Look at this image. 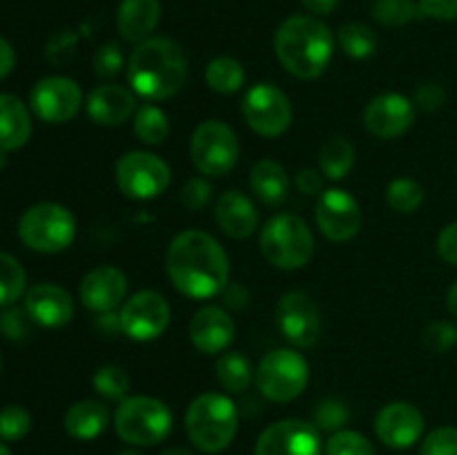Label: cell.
<instances>
[{
    "instance_id": "obj_1",
    "label": "cell",
    "mask_w": 457,
    "mask_h": 455,
    "mask_svg": "<svg viewBox=\"0 0 457 455\" xmlns=\"http://www.w3.org/2000/svg\"><path fill=\"white\" fill-rule=\"evenodd\" d=\"M165 268L174 290L190 299L217 297L230 284L226 248L204 230H183L170 241Z\"/></svg>"
},
{
    "instance_id": "obj_2",
    "label": "cell",
    "mask_w": 457,
    "mask_h": 455,
    "mask_svg": "<svg viewBox=\"0 0 457 455\" xmlns=\"http://www.w3.org/2000/svg\"><path fill=\"white\" fill-rule=\"evenodd\" d=\"M186 80L187 58L181 45L168 36H152L129 54L128 83L145 101L159 103L177 96Z\"/></svg>"
},
{
    "instance_id": "obj_3",
    "label": "cell",
    "mask_w": 457,
    "mask_h": 455,
    "mask_svg": "<svg viewBox=\"0 0 457 455\" xmlns=\"http://www.w3.org/2000/svg\"><path fill=\"white\" fill-rule=\"evenodd\" d=\"M335 36L317 16L297 13L277 27L275 54L284 70L299 80H315L328 70Z\"/></svg>"
},
{
    "instance_id": "obj_4",
    "label": "cell",
    "mask_w": 457,
    "mask_h": 455,
    "mask_svg": "<svg viewBox=\"0 0 457 455\" xmlns=\"http://www.w3.org/2000/svg\"><path fill=\"white\" fill-rule=\"evenodd\" d=\"M239 428L237 404L223 393H204L186 410V433L204 453H221L232 444Z\"/></svg>"
},
{
    "instance_id": "obj_5",
    "label": "cell",
    "mask_w": 457,
    "mask_h": 455,
    "mask_svg": "<svg viewBox=\"0 0 457 455\" xmlns=\"http://www.w3.org/2000/svg\"><path fill=\"white\" fill-rule=\"evenodd\" d=\"M259 250L270 266L279 270H299L315 254V235L297 214H275L259 232Z\"/></svg>"
},
{
    "instance_id": "obj_6",
    "label": "cell",
    "mask_w": 457,
    "mask_h": 455,
    "mask_svg": "<svg viewBox=\"0 0 457 455\" xmlns=\"http://www.w3.org/2000/svg\"><path fill=\"white\" fill-rule=\"evenodd\" d=\"M172 410L165 401L150 395H132L119 401L114 410V431L132 446H154L172 431Z\"/></svg>"
},
{
    "instance_id": "obj_7",
    "label": "cell",
    "mask_w": 457,
    "mask_h": 455,
    "mask_svg": "<svg viewBox=\"0 0 457 455\" xmlns=\"http://www.w3.org/2000/svg\"><path fill=\"white\" fill-rule=\"evenodd\" d=\"M18 236L36 252H62L76 239V217L61 203H36L22 212L18 221Z\"/></svg>"
},
{
    "instance_id": "obj_8",
    "label": "cell",
    "mask_w": 457,
    "mask_h": 455,
    "mask_svg": "<svg viewBox=\"0 0 457 455\" xmlns=\"http://www.w3.org/2000/svg\"><path fill=\"white\" fill-rule=\"evenodd\" d=\"M311 379L308 360L295 348L270 351L254 368V384L266 400L286 404L306 391Z\"/></svg>"
},
{
    "instance_id": "obj_9",
    "label": "cell",
    "mask_w": 457,
    "mask_h": 455,
    "mask_svg": "<svg viewBox=\"0 0 457 455\" xmlns=\"http://www.w3.org/2000/svg\"><path fill=\"white\" fill-rule=\"evenodd\" d=\"M239 138L223 120H204L190 136V159L204 177H226L239 163Z\"/></svg>"
},
{
    "instance_id": "obj_10",
    "label": "cell",
    "mask_w": 457,
    "mask_h": 455,
    "mask_svg": "<svg viewBox=\"0 0 457 455\" xmlns=\"http://www.w3.org/2000/svg\"><path fill=\"white\" fill-rule=\"evenodd\" d=\"M120 194L132 201H150L163 194L172 183V170L154 152H125L114 168Z\"/></svg>"
},
{
    "instance_id": "obj_11",
    "label": "cell",
    "mask_w": 457,
    "mask_h": 455,
    "mask_svg": "<svg viewBox=\"0 0 457 455\" xmlns=\"http://www.w3.org/2000/svg\"><path fill=\"white\" fill-rule=\"evenodd\" d=\"M241 114L254 134L277 138L293 123V103L275 83H257L245 92Z\"/></svg>"
},
{
    "instance_id": "obj_12",
    "label": "cell",
    "mask_w": 457,
    "mask_h": 455,
    "mask_svg": "<svg viewBox=\"0 0 457 455\" xmlns=\"http://www.w3.org/2000/svg\"><path fill=\"white\" fill-rule=\"evenodd\" d=\"M170 317L172 310L163 294L156 290H141L125 299L120 306V333L132 342H154L168 330Z\"/></svg>"
},
{
    "instance_id": "obj_13",
    "label": "cell",
    "mask_w": 457,
    "mask_h": 455,
    "mask_svg": "<svg viewBox=\"0 0 457 455\" xmlns=\"http://www.w3.org/2000/svg\"><path fill=\"white\" fill-rule=\"evenodd\" d=\"M315 223L326 239L346 244L361 230L360 201L342 187H328L317 196Z\"/></svg>"
},
{
    "instance_id": "obj_14",
    "label": "cell",
    "mask_w": 457,
    "mask_h": 455,
    "mask_svg": "<svg viewBox=\"0 0 457 455\" xmlns=\"http://www.w3.org/2000/svg\"><path fill=\"white\" fill-rule=\"evenodd\" d=\"M254 455H324V442L315 422L288 418L263 428Z\"/></svg>"
},
{
    "instance_id": "obj_15",
    "label": "cell",
    "mask_w": 457,
    "mask_h": 455,
    "mask_svg": "<svg viewBox=\"0 0 457 455\" xmlns=\"http://www.w3.org/2000/svg\"><path fill=\"white\" fill-rule=\"evenodd\" d=\"M29 105L40 120L52 125L67 123L83 107V89L67 76H47L29 94Z\"/></svg>"
},
{
    "instance_id": "obj_16",
    "label": "cell",
    "mask_w": 457,
    "mask_h": 455,
    "mask_svg": "<svg viewBox=\"0 0 457 455\" xmlns=\"http://www.w3.org/2000/svg\"><path fill=\"white\" fill-rule=\"evenodd\" d=\"M277 326L295 348H312L321 335L320 308L306 293L290 290L277 302Z\"/></svg>"
},
{
    "instance_id": "obj_17",
    "label": "cell",
    "mask_w": 457,
    "mask_h": 455,
    "mask_svg": "<svg viewBox=\"0 0 457 455\" xmlns=\"http://www.w3.org/2000/svg\"><path fill=\"white\" fill-rule=\"evenodd\" d=\"M413 98H406L400 92H384L370 98L364 107V128L375 138L391 141L400 138L413 128L415 123Z\"/></svg>"
},
{
    "instance_id": "obj_18",
    "label": "cell",
    "mask_w": 457,
    "mask_h": 455,
    "mask_svg": "<svg viewBox=\"0 0 457 455\" xmlns=\"http://www.w3.org/2000/svg\"><path fill=\"white\" fill-rule=\"evenodd\" d=\"M424 422L422 410L411 401H388L378 410L375 418V433L379 442L388 449H411L415 442L422 440Z\"/></svg>"
},
{
    "instance_id": "obj_19",
    "label": "cell",
    "mask_w": 457,
    "mask_h": 455,
    "mask_svg": "<svg viewBox=\"0 0 457 455\" xmlns=\"http://www.w3.org/2000/svg\"><path fill=\"white\" fill-rule=\"evenodd\" d=\"M79 297L80 303L96 315L114 312L128 299V277L120 268L107 263L92 268L80 281Z\"/></svg>"
},
{
    "instance_id": "obj_20",
    "label": "cell",
    "mask_w": 457,
    "mask_h": 455,
    "mask_svg": "<svg viewBox=\"0 0 457 455\" xmlns=\"http://www.w3.org/2000/svg\"><path fill=\"white\" fill-rule=\"evenodd\" d=\"M235 339V319L221 306H204L190 321V342L201 355H221Z\"/></svg>"
},
{
    "instance_id": "obj_21",
    "label": "cell",
    "mask_w": 457,
    "mask_h": 455,
    "mask_svg": "<svg viewBox=\"0 0 457 455\" xmlns=\"http://www.w3.org/2000/svg\"><path fill=\"white\" fill-rule=\"evenodd\" d=\"M85 110L96 125L116 128V125H123L125 120L134 119L138 110L137 94L132 92V87H123L116 83L96 85L87 94Z\"/></svg>"
},
{
    "instance_id": "obj_22",
    "label": "cell",
    "mask_w": 457,
    "mask_h": 455,
    "mask_svg": "<svg viewBox=\"0 0 457 455\" xmlns=\"http://www.w3.org/2000/svg\"><path fill=\"white\" fill-rule=\"evenodd\" d=\"M25 310L43 328H61L74 317V299L58 284H36L25 293Z\"/></svg>"
},
{
    "instance_id": "obj_23",
    "label": "cell",
    "mask_w": 457,
    "mask_h": 455,
    "mask_svg": "<svg viewBox=\"0 0 457 455\" xmlns=\"http://www.w3.org/2000/svg\"><path fill=\"white\" fill-rule=\"evenodd\" d=\"M214 221L230 239H248L259 228V210L254 201L241 190L221 192L214 201Z\"/></svg>"
},
{
    "instance_id": "obj_24",
    "label": "cell",
    "mask_w": 457,
    "mask_h": 455,
    "mask_svg": "<svg viewBox=\"0 0 457 455\" xmlns=\"http://www.w3.org/2000/svg\"><path fill=\"white\" fill-rule=\"evenodd\" d=\"M161 21L159 0H120L116 12V29L128 43L152 38Z\"/></svg>"
},
{
    "instance_id": "obj_25",
    "label": "cell",
    "mask_w": 457,
    "mask_h": 455,
    "mask_svg": "<svg viewBox=\"0 0 457 455\" xmlns=\"http://www.w3.org/2000/svg\"><path fill=\"white\" fill-rule=\"evenodd\" d=\"M250 190L254 199L262 201L268 208H279L290 192V177L281 163L272 159H262L250 170Z\"/></svg>"
},
{
    "instance_id": "obj_26",
    "label": "cell",
    "mask_w": 457,
    "mask_h": 455,
    "mask_svg": "<svg viewBox=\"0 0 457 455\" xmlns=\"http://www.w3.org/2000/svg\"><path fill=\"white\" fill-rule=\"evenodd\" d=\"M31 136V114L13 94H0V150L13 152Z\"/></svg>"
},
{
    "instance_id": "obj_27",
    "label": "cell",
    "mask_w": 457,
    "mask_h": 455,
    "mask_svg": "<svg viewBox=\"0 0 457 455\" xmlns=\"http://www.w3.org/2000/svg\"><path fill=\"white\" fill-rule=\"evenodd\" d=\"M107 424H110V410L98 400L76 401L67 409L65 419H62L67 435L80 442L96 440L98 435L105 433Z\"/></svg>"
},
{
    "instance_id": "obj_28",
    "label": "cell",
    "mask_w": 457,
    "mask_h": 455,
    "mask_svg": "<svg viewBox=\"0 0 457 455\" xmlns=\"http://www.w3.org/2000/svg\"><path fill=\"white\" fill-rule=\"evenodd\" d=\"M317 159H320V170L326 178H330V181H342L355 168L357 152L355 145L346 136H333L328 141H324Z\"/></svg>"
},
{
    "instance_id": "obj_29",
    "label": "cell",
    "mask_w": 457,
    "mask_h": 455,
    "mask_svg": "<svg viewBox=\"0 0 457 455\" xmlns=\"http://www.w3.org/2000/svg\"><path fill=\"white\" fill-rule=\"evenodd\" d=\"M217 382L228 393H244L253 384L254 368L248 357L239 351H226L217 360Z\"/></svg>"
},
{
    "instance_id": "obj_30",
    "label": "cell",
    "mask_w": 457,
    "mask_h": 455,
    "mask_svg": "<svg viewBox=\"0 0 457 455\" xmlns=\"http://www.w3.org/2000/svg\"><path fill=\"white\" fill-rule=\"evenodd\" d=\"M205 83L212 92L223 94V96L237 94L245 83V70L237 58L217 56L205 67Z\"/></svg>"
},
{
    "instance_id": "obj_31",
    "label": "cell",
    "mask_w": 457,
    "mask_h": 455,
    "mask_svg": "<svg viewBox=\"0 0 457 455\" xmlns=\"http://www.w3.org/2000/svg\"><path fill=\"white\" fill-rule=\"evenodd\" d=\"M134 123V134L141 143L145 145H161L165 143V138L170 136V119L159 105L154 103H145L137 110L132 119Z\"/></svg>"
},
{
    "instance_id": "obj_32",
    "label": "cell",
    "mask_w": 457,
    "mask_h": 455,
    "mask_svg": "<svg viewBox=\"0 0 457 455\" xmlns=\"http://www.w3.org/2000/svg\"><path fill=\"white\" fill-rule=\"evenodd\" d=\"M337 45L348 58L364 61L378 49V36L364 22H346L337 31Z\"/></svg>"
},
{
    "instance_id": "obj_33",
    "label": "cell",
    "mask_w": 457,
    "mask_h": 455,
    "mask_svg": "<svg viewBox=\"0 0 457 455\" xmlns=\"http://www.w3.org/2000/svg\"><path fill=\"white\" fill-rule=\"evenodd\" d=\"M427 192L420 181L411 177H397L386 186V201L395 212L413 214L424 205Z\"/></svg>"
},
{
    "instance_id": "obj_34",
    "label": "cell",
    "mask_w": 457,
    "mask_h": 455,
    "mask_svg": "<svg viewBox=\"0 0 457 455\" xmlns=\"http://www.w3.org/2000/svg\"><path fill=\"white\" fill-rule=\"evenodd\" d=\"M370 13L384 27H404L424 18L418 0H373Z\"/></svg>"
},
{
    "instance_id": "obj_35",
    "label": "cell",
    "mask_w": 457,
    "mask_h": 455,
    "mask_svg": "<svg viewBox=\"0 0 457 455\" xmlns=\"http://www.w3.org/2000/svg\"><path fill=\"white\" fill-rule=\"evenodd\" d=\"M27 293V272L16 257L0 252V306H13Z\"/></svg>"
},
{
    "instance_id": "obj_36",
    "label": "cell",
    "mask_w": 457,
    "mask_h": 455,
    "mask_svg": "<svg viewBox=\"0 0 457 455\" xmlns=\"http://www.w3.org/2000/svg\"><path fill=\"white\" fill-rule=\"evenodd\" d=\"M94 388H96V393L101 397H105V400L110 401H120L128 397V391H129V377L128 373H125L120 366H101V368L94 373V379H92Z\"/></svg>"
},
{
    "instance_id": "obj_37",
    "label": "cell",
    "mask_w": 457,
    "mask_h": 455,
    "mask_svg": "<svg viewBox=\"0 0 457 455\" xmlns=\"http://www.w3.org/2000/svg\"><path fill=\"white\" fill-rule=\"evenodd\" d=\"M326 455H378L373 442L361 433L342 428V431L330 433L328 442L324 446Z\"/></svg>"
},
{
    "instance_id": "obj_38",
    "label": "cell",
    "mask_w": 457,
    "mask_h": 455,
    "mask_svg": "<svg viewBox=\"0 0 457 455\" xmlns=\"http://www.w3.org/2000/svg\"><path fill=\"white\" fill-rule=\"evenodd\" d=\"M348 418H351L348 406L344 404L342 400H337V397H326V400H321L315 409V426L320 428V431H342L344 424L348 422Z\"/></svg>"
},
{
    "instance_id": "obj_39",
    "label": "cell",
    "mask_w": 457,
    "mask_h": 455,
    "mask_svg": "<svg viewBox=\"0 0 457 455\" xmlns=\"http://www.w3.org/2000/svg\"><path fill=\"white\" fill-rule=\"evenodd\" d=\"M31 415L22 406H4L0 410V440L3 442H18L29 433Z\"/></svg>"
},
{
    "instance_id": "obj_40",
    "label": "cell",
    "mask_w": 457,
    "mask_h": 455,
    "mask_svg": "<svg viewBox=\"0 0 457 455\" xmlns=\"http://www.w3.org/2000/svg\"><path fill=\"white\" fill-rule=\"evenodd\" d=\"M422 343L431 352H449L457 346V326L453 321L436 319L427 324L422 333Z\"/></svg>"
},
{
    "instance_id": "obj_41",
    "label": "cell",
    "mask_w": 457,
    "mask_h": 455,
    "mask_svg": "<svg viewBox=\"0 0 457 455\" xmlns=\"http://www.w3.org/2000/svg\"><path fill=\"white\" fill-rule=\"evenodd\" d=\"M420 455H457V426H437L427 433Z\"/></svg>"
},
{
    "instance_id": "obj_42",
    "label": "cell",
    "mask_w": 457,
    "mask_h": 455,
    "mask_svg": "<svg viewBox=\"0 0 457 455\" xmlns=\"http://www.w3.org/2000/svg\"><path fill=\"white\" fill-rule=\"evenodd\" d=\"M123 52L119 43H103L94 54V71L98 79H114L123 70Z\"/></svg>"
},
{
    "instance_id": "obj_43",
    "label": "cell",
    "mask_w": 457,
    "mask_h": 455,
    "mask_svg": "<svg viewBox=\"0 0 457 455\" xmlns=\"http://www.w3.org/2000/svg\"><path fill=\"white\" fill-rule=\"evenodd\" d=\"M29 324L31 317L27 315V310L13 306H0V335L7 339H25L29 335Z\"/></svg>"
},
{
    "instance_id": "obj_44",
    "label": "cell",
    "mask_w": 457,
    "mask_h": 455,
    "mask_svg": "<svg viewBox=\"0 0 457 455\" xmlns=\"http://www.w3.org/2000/svg\"><path fill=\"white\" fill-rule=\"evenodd\" d=\"M210 199H212V186L204 177L187 178L186 186L181 187V203L192 212L204 210L210 203Z\"/></svg>"
},
{
    "instance_id": "obj_45",
    "label": "cell",
    "mask_w": 457,
    "mask_h": 455,
    "mask_svg": "<svg viewBox=\"0 0 457 455\" xmlns=\"http://www.w3.org/2000/svg\"><path fill=\"white\" fill-rule=\"evenodd\" d=\"M446 101V89L440 83H422L413 94V105L415 110H422L427 114L437 112Z\"/></svg>"
},
{
    "instance_id": "obj_46",
    "label": "cell",
    "mask_w": 457,
    "mask_h": 455,
    "mask_svg": "<svg viewBox=\"0 0 457 455\" xmlns=\"http://www.w3.org/2000/svg\"><path fill=\"white\" fill-rule=\"evenodd\" d=\"M436 248L442 261L457 268V221L446 223V226L442 228L440 235H437Z\"/></svg>"
},
{
    "instance_id": "obj_47",
    "label": "cell",
    "mask_w": 457,
    "mask_h": 455,
    "mask_svg": "<svg viewBox=\"0 0 457 455\" xmlns=\"http://www.w3.org/2000/svg\"><path fill=\"white\" fill-rule=\"evenodd\" d=\"M422 16L436 18V21H457V0H418Z\"/></svg>"
},
{
    "instance_id": "obj_48",
    "label": "cell",
    "mask_w": 457,
    "mask_h": 455,
    "mask_svg": "<svg viewBox=\"0 0 457 455\" xmlns=\"http://www.w3.org/2000/svg\"><path fill=\"white\" fill-rule=\"evenodd\" d=\"M295 186L302 194L320 196L324 192V177L320 168H303L295 174Z\"/></svg>"
},
{
    "instance_id": "obj_49",
    "label": "cell",
    "mask_w": 457,
    "mask_h": 455,
    "mask_svg": "<svg viewBox=\"0 0 457 455\" xmlns=\"http://www.w3.org/2000/svg\"><path fill=\"white\" fill-rule=\"evenodd\" d=\"M221 294H223V303L235 308V310H241V308L250 302V293L241 284H228Z\"/></svg>"
},
{
    "instance_id": "obj_50",
    "label": "cell",
    "mask_w": 457,
    "mask_h": 455,
    "mask_svg": "<svg viewBox=\"0 0 457 455\" xmlns=\"http://www.w3.org/2000/svg\"><path fill=\"white\" fill-rule=\"evenodd\" d=\"M13 65H16V54H13V47L3 38V36H0V80L7 79V76L12 74Z\"/></svg>"
},
{
    "instance_id": "obj_51",
    "label": "cell",
    "mask_w": 457,
    "mask_h": 455,
    "mask_svg": "<svg viewBox=\"0 0 457 455\" xmlns=\"http://www.w3.org/2000/svg\"><path fill=\"white\" fill-rule=\"evenodd\" d=\"M299 3H302L308 12L315 13V16H328V13H333L335 9H337L339 0H299Z\"/></svg>"
},
{
    "instance_id": "obj_52",
    "label": "cell",
    "mask_w": 457,
    "mask_h": 455,
    "mask_svg": "<svg viewBox=\"0 0 457 455\" xmlns=\"http://www.w3.org/2000/svg\"><path fill=\"white\" fill-rule=\"evenodd\" d=\"M446 308H449L451 315L457 319V279L453 281V285L449 288V293H446Z\"/></svg>"
},
{
    "instance_id": "obj_53",
    "label": "cell",
    "mask_w": 457,
    "mask_h": 455,
    "mask_svg": "<svg viewBox=\"0 0 457 455\" xmlns=\"http://www.w3.org/2000/svg\"><path fill=\"white\" fill-rule=\"evenodd\" d=\"M161 455H195V453L187 449H183V446H172V449H165Z\"/></svg>"
},
{
    "instance_id": "obj_54",
    "label": "cell",
    "mask_w": 457,
    "mask_h": 455,
    "mask_svg": "<svg viewBox=\"0 0 457 455\" xmlns=\"http://www.w3.org/2000/svg\"><path fill=\"white\" fill-rule=\"evenodd\" d=\"M0 455H12V451H9L3 442H0Z\"/></svg>"
},
{
    "instance_id": "obj_55",
    "label": "cell",
    "mask_w": 457,
    "mask_h": 455,
    "mask_svg": "<svg viewBox=\"0 0 457 455\" xmlns=\"http://www.w3.org/2000/svg\"><path fill=\"white\" fill-rule=\"evenodd\" d=\"M4 154H7V152L0 150V168H3V165H4Z\"/></svg>"
},
{
    "instance_id": "obj_56",
    "label": "cell",
    "mask_w": 457,
    "mask_h": 455,
    "mask_svg": "<svg viewBox=\"0 0 457 455\" xmlns=\"http://www.w3.org/2000/svg\"><path fill=\"white\" fill-rule=\"evenodd\" d=\"M119 455H141V453H137V451H123V453H119Z\"/></svg>"
}]
</instances>
